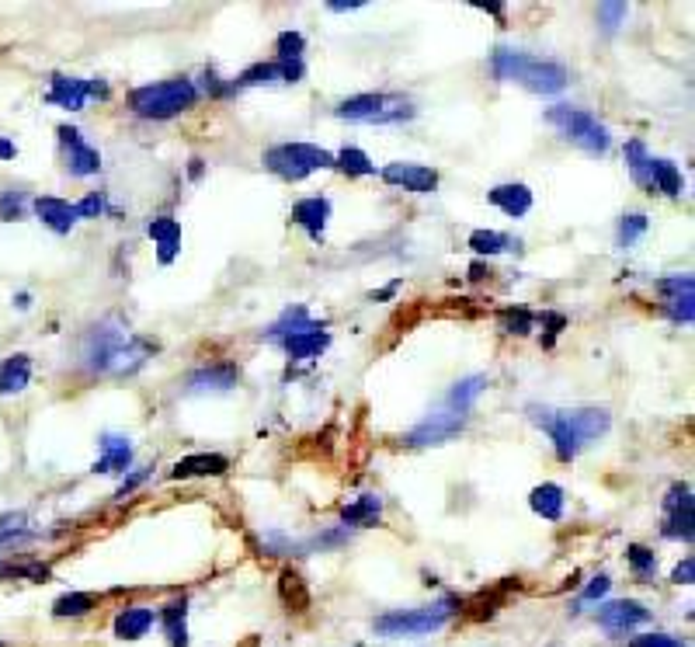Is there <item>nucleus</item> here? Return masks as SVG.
Wrapping results in <instances>:
<instances>
[{
  "instance_id": "1",
  "label": "nucleus",
  "mask_w": 695,
  "mask_h": 647,
  "mask_svg": "<svg viewBox=\"0 0 695 647\" xmlns=\"http://www.w3.org/2000/svg\"><path fill=\"white\" fill-rule=\"evenodd\" d=\"M153 345L136 338L126 324L119 321H101L91 327L84 341V366L98 376H133L150 359Z\"/></svg>"
},
{
  "instance_id": "2",
  "label": "nucleus",
  "mask_w": 695,
  "mask_h": 647,
  "mask_svg": "<svg viewBox=\"0 0 695 647\" xmlns=\"http://www.w3.org/2000/svg\"><path fill=\"white\" fill-rule=\"evenodd\" d=\"M529 418L553 439V449L563 463H570L588 442L602 439L612 428V414L605 407H574V411H553V407L529 404Z\"/></svg>"
},
{
  "instance_id": "3",
  "label": "nucleus",
  "mask_w": 695,
  "mask_h": 647,
  "mask_svg": "<svg viewBox=\"0 0 695 647\" xmlns=\"http://www.w3.org/2000/svg\"><path fill=\"white\" fill-rule=\"evenodd\" d=\"M490 70H494L497 81H515L529 87L532 94H560L570 81L563 63L539 60V56H529L522 49H497L490 56Z\"/></svg>"
},
{
  "instance_id": "4",
  "label": "nucleus",
  "mask_w": 695,
  "mask_h": 647,
  "mask_svg": "<svg viewBox=\"0 0 695 647\" xmlns=\"http://www.w3.org/2000/svg\"><path fill=\"white\" fill-rule=\"evenodd\" d=\"M456 606H459V599H442V602H431V606H417V609H393V613L376 616L372 630H376L379 637H386V641L428 637V634H438V630L452 620Z\"/></svg>"
},
{
  "instance_id": "5",
  "label": "nucleus",
  "mask_w": 695,
  "mask_h": 647,
  "mask_svg": "<svg viewBox=\"0 0 695 647\" xmlns=\"http://www.w3.org/2000/svg\"><path fill=\"white\" fill-rule=\"evenodd\" d=\"M195 101H199V87L188 81V77L146 84L129 94V108L136 115H143V119H174V115L188 112Z\"/></svg>"
},
{
  "instance_id": "6",
  "label": "nucleus",
  "mask_w": 695,
  "mask_h": 647,
  "mask_svg": "<svg viewBox=\"0 0 695 647\" xmlns=\"http://www.w3.org/2000/svg\"><path fill=\"white\" fill-rule=\"evenodd\" d=\"M546 122H550L553 129H560L563 140H570L574 147H581L584 154H591V157L609 154V147H612L609 129H605L591 112H584V108L553 105V108H546Z\"/></svg>"
},
{
  "instance_id": "7",
  "label": "nucleus",
  "mask_w": 695,
  "mask_h": 647,
  "mask_svg": "<svg viewBox=\"0 0 695 647\" xmlns=\"http://www.w3.org/2000/svg\"><path fill=\"white\" fill-rule=\"evenodd\" d=\"M414 101L404 98V94H355V98H345L334 115L348 122H376V126H393V122H407L414 119Z\"/></svg>"
},
{
  "instance_id": "8",
  "label": "nucleus",
  "mask_w": 695,
  "mask_h": 647,
  "mask_svg": "<svg viewBox=\"0 0 695 647\" xmlns=\"http://www.w3.org/2000/svg\"><path fill=\"white\" fill-rule=\"evenodd\" d=\"M265 167L285 181H303L313 171L334 167V154H327L324 147H313V143H282L265 154Z\"/></svg>"
},
{
  "instance_id": "9",
  "label": "nucleus",
  "mask_w": 695,
  "mask_h": 647,
  "mask_svg": "<svg viewBox=\"0 0 695 647\" xmlns=\"http://www.w3.org/2000/svg\"><path fill=\"white\" fill-rule=\"evenodd\" d=\"M695 505H692V487L689 484H671L668 498H664V526L661 536L668 540L692 543L695 536Z\"/></svg>"
},
{
  "instance_id": "10",
  "label": "nucleus",
  "mask_w": 695,
  "mask_h": 647,
  "mask_svg": "<svg viewBox=\"0 0 695 647\" xmlns=\"http://www.w3.org/2000/svg\"><path fill=\"white\" fill-rule=\"evenodd\" d=\"M463 425H466V414H456L452 407L438 404L435 411L407 435V446H442V442L456 439V435L463 432Z\"/></svg>"
},
{
  "instance_id": "11",
  "label": "nucleus",
  "mask_w": 695,
  "mask_h": 647,
  "mask_svg": "<svg viewBox=\"0 0 695 647\" xmlns=\"http://www.w3.org/2000/svg\"><path fill=\"white\" fill-rule=\"evenodd\" d=\"M91 98H108L105 81H80V77H53L46 101L49 105H60L67 112H80Z\"/></svg>"
},
{
  "instance_id": "12",
  "label": "nucleus",
  "mask_w": 695,
  "mask_h": 647,
  "mask_svg": "<svg viewBox=\"0 0 695 647\" xmlns=\"http://www.w3.org/2000/svg\"><path fill=\"white\" fill-rule=\"evenodd\" d=\"M650 620V609L636 599H616V602H605L598 606V627L612 637H623L629 630L643 627Z\"/></svg>"
},
{
  "instance_id": "13",
  "label": "nucleus",
  "mask_w": 695,
  "mask_h": 647,
  "mask_svg": "<svg viewBox=\"0 0 695 647\" xmlns=\"http://www.w3.org/2000/svg\"><path fill=\"white\" fill-rule=\"evenodd\" d=\"M56 136H60L63 150H67V171L73 174V178H91V174L101 171V154L84 140V136H80V129L60 126L56 129Z\"/></svg>"
},
{
  "instance_id": "14",
  "label": "nucleus",
  "mask_w": 695,
  "mask_h": 647,
  "mask_svg": "<svg viewBox=\"0 0 695 647\" xmlns=\"http://www.w3.org/2000/svg\"><path fill=\"white\" fill-rule=\"evenodd\" d=\"M306 67L303 63H254L251 70H244V74L233 81V91H244V87H265V84H296L303 81Z\"/></svg>"
},
{
  "instance_id": "15",
  "label": "nucleus",
  "mask_w": 695,
  "mask_h": 647,
  "mask_svg": "<svg viewBox=\"0 0 695 647\" xmlns=\"http://www.w3.org/2000/svg\"><path fill=\"white\" fill-rule=\"evenodd\" d=\"M383 181H386V185L407 188V192L428 195V192H435V188H438V171H435V167H428V164L397 161V164L383 167Z\"/></svg>"
},
{
  "instance_id": "16",
  "label": "nucleus",
  "mask_w": 695,
  "mask_h": 647,
  "mask_svg": "<svg viewBox=\"0 0 695 647\" xmlns=\"http://www.w3.org/2000/svg\"><path fill=\"white\" fill-rule=\"evenodd\" d=\"M278 345L285 348V355H289L292 362H310V359H317V355L327 352L331 334H327L324 324H313V327H306V331L292 334V338L278 341Z\"/></svg>"
},
{
  "instance_id": "17",
  "label": "nucleus",
  "mask_w": 695,
  "mask_h": 647,
  "mask_svg": "<svg viewBox=\"0 0 695 647\" xmlns=\"http://www.w3.org/2000/svg\"><path fill=\"white\" fill-rule=\"evenodd\" d=\"M240 380V369L223 362V366H206V369H195L188 376V394H226L233 390Z\"/></svg>"
},
{
  "instance_id": "18",
  "label": "nucleus",
  "mask_w": 695,
  "mask_h": 647,
  "mask_svg": "<svg viewBox=\"0 0 695 647\" xmlns=\"http://www.w3.org/2000/svg\"><path fill=\"white\" fill-rule=\"evenodd\" d=\"M129 463H133V442L115 432L101 435V456L94 463V474H126Z\"/></svg>"
},
{
  "instance_id": "19",
  "label": "nucleus",
  "mask_w": 695,
  "mask_h": 647,
  "mask_svg": "<svg viewBox=\"0 0 695 647\" xmlns=\"http://www.w3.org/2000/svg\"><path fill=\"white\" fill-rule=\"evenodd\" d=\"M327 220H331V199H324V195H310V199H299L292 206V223H299L313 241L324 237Z\"/></svg>"
},
{
  "instance_id": "20",
  "label": "nucleus",
  "mask_w": 695,
  "mask_h": 647,
  "mask_svg": "<svg viewBox=\"0 0 695 647\" xmlns=\"http://www.w3.org/2000/svg\"><path fill=\"white\" fill-rule=\"evenodd\" d=\"M150 237L153 247H157L160 265H171L181 251V223L174 216H157V220H150Z\"/></svg>"
},
{
  "instance_id": "21",
  "label": "nucleus",
  "mask_w": 695,
  "mask_h": 647,
  "mask_svg": "<svg viewBox=\"0 0 695 647\" xmlns=\"http://www.w3.org/2000/svg\"><path fill=\"white\" fill-rule=\"evenodd\" d=\"M230 470V460L226 456H216V453H195V456H185V460L174 463L171 477L174 481H188V477H219Z\"/></svg>"
},
{
  "instance_id": "22",
  "label": "nucleus",
  "mask_w": 695,
  "mask_h": 647,
  "mask_svg": "<svg viewBox=\"0 0 695 647\" xmlns=\"http://www.w3.org/2000/svg\"><path fill=\"white\" fill-rule=\"evenodd\" d=\"M490 202H494V206L501 209L504 216L518 220V216H525L532 209V188L522 185V181H511V185H497V188H490Z\"/></svg>"
},
{
  "instance_id": "23",
  "label": "nucleus",
  "mask_w": 695,
  "mask_h": 647,
  "mask_svg": "<svg viewBox=\"0 0 695 647\" xmlns=\"http://www.w3.org/2000/svg\"><path fill=\"white\" fill-rule=\"evenodd\" d=\"M35 216H39V220L46 223L53 234H70L73 223H77V209H73L70 202H63V199H53V195H42V199H35Z\"/></svg>"
},
{
  "instance_id": "24",
  "label": "nucleus",
  "mask_w": 695,
  "mask_h": 647,
  "mask_svg": "<svg viewBox=\"0 0 695 647\" xmlns=\"http://www.w3.org/2000/svg\"><path fill=\"white\" fill-rule=\"evenodd\" d=\"M157 623V613L150 606H129L115 616V637L119 641H139L150 634V627Z\"/></svg>"
},
{
  "instance_id": "25",
  "label": "nucleus",
  "mask_w": 695,
  "mask_h": 647,
  "mask_svg": "<svg viewBox=\"0 0 695 647\" xmlns=\"http://www.w3.org/2000/svg\"><path fill=\"white\" fill-rule=\"evenodd\" d=\"M32 380V359L28 355H7L0 362V397L21 394Z\"/></svg>"
},
{
  "instance_id": "26",
  "label": "nucleus",
  "mask_w": 695,
  "mask_h": 647,
  "mask_svg": "<svg viewBox=\"0 0 695 647\" xmlns=\"http://www.w3.org/2000/svg\"><path fill=\"white\" fill-rule=\"evenodd\" d=\"M164 623V634L171 647H188V599H174L157 616Z\"/></svg>"
},
{
  "instance_id": "27",
  "label": "nucleus",
  "mask_w": 695,
  "mask_h": 647,
  "mask_svg": "<svg viewBox=\"0 0 695 647\" xmlns=\"http://www.w3.org/2000/svg\"><path fill=\"white\" fill-rule=\"evenodd\" d=\"M484 390H487V376H466V380H459L456 387H452L449 394H445V401H442V404L470 418L473 404H477V397L484 394Z\"/></svg>"
},
{
  "instance_id": "28",
  "label": "nucleus",
  "mask_w": 695,
  "mask_h": 647,
  "mask_svg": "<svg viewBox=\"0 0 695 647\" xmlns=\"http://www.w3.org/2000/svg\"><path fill=\"white\" fill-rule=\"evenodd\" d=\"M379 515H383V498H379V494H362L358 501L345 505L341 519H345V526L369 529V526H376V522H379Z\"/></svg>"
},
{
  "instance_id": "29",
  "label": "nucleus",
  "mask_w": 695,
  "mask_h": 647,
  "mask_svg": "<svg viewBox=\"0 0 695 647\" xmlns=\"http://www.w3.org/2000/svg\"><path fill=\"white\" fill-rule=\"evenodd\" d=\"M563 487L560 484H539L536 491L529 494V505L536 515H543L546 522H560L563 519Z\"/></svg>"
},
{
  "instance_id": "30",
  "label": "nucleus",
  "mask_w": 695,
  "mask_h": 647,
  "mask_svg": "<svg viewBox=\"0 0 695 647\" xmlns=\"http://www.w3.org/2000/svg\"><path fill=\"white\" fill-rule=\"evenodd\" d=\"M650 188H654V192H664L668 199H678L685 188L682 171L671 161H664V157H654V161H650Z\"/></svg>"
},
{
  "instance_id": "31",
  "label": "nucleus",
  "mask_w": 695,
  "mask_h": 647,
  "mask_svg": "<svg viewBox=\"0 0 695 647\" xmlns=\"http://www.w3.org/2000/svg\"><path fill=\"white\" fill-rule=\"evenodd\" d=\"M313 324H317V321H313V317L306 314V307H299V303H296V307H289V310H285V314L278 317V321H275L272 327H268L265 338H268V341H275V345H278V341L292 338V334L306 331V327H313Z\"/></svg>"
},
{
  "instance_id": "32",
  "label": "nucleus",
  "mask_w": 695,
  "mask_h": 647,
  "mask_svg": "<svg viewBox=\"0 0 695 647\" xmlns=\"http://www.w3.org/2000/svg\"><path fill=\"white\" fill-rule=\"evenodd\" d=\"M650 161H654V157L647 154L643 140L626 143V167H629V174H633L636 185H643V188H650Z\"/></svg>"
},
{
  "instance_id": "33",
  "label": "nucleus",
  "mask_w": 695,
  "mask_h": 647,
  "mask_svg": "<svg viewBox=\"0 0 695 647\" xmlns=\"http://www.w3.org/2000/svg\"><path fill=\"white\" fill-rule=\"evenodd\" d=\"M94 606H98V599H94L91 592H67L53 602V613L60 616V620H67V616H87Z\"/></svg>"
},
{
  "instance_id": "34",
  "label": "nucleus",
  "mask_w": 695,
  "mask_h": 647,
  "mask_svg": "<svg viewBox=\"0 0 695 647\" xmlns=\"http://www.w3.org/2000/svg\"><path fill=\"white\" fill-rule=\"evenodd\" d=\"M470 247H473V254H504V251H511L515 247V241H511L508 234H497V230H473L470 234Z\"/></svg>"
},
{
  "instance_id": "35",
  "label": "nucleus",
  "mask_w": 695,
  "mask_h": 647,
  "mask_svg": "<svg viewBox=\"0 0 695 647\" xmlns=\"http://www.w3.org/2000/svg\"><path fill=\"white\" fill-rule=\"evenodd\" d=\"M334 167H341L351 178H365V174H376V164L369 161V154H362L358 147H345L334 157Z\"/></svg>"
},
{
  "instance_id": "36",
  "label": "nucleus",
  "mask_w": 695,
  "mask_h": 647,
  "mask_svg": "<svg viewBox=\"0 0 695 647\" xmlns=\"http://www.w3.org/2000/svg\"><path fill=\"white\" fill-rule=\"evenodd\" d=\"M629 18V4H623V0H605V4H598V25H602L605 35H616L619 28L626 25Z\"/></svg>"
},
{
  "instance_id": "37",
  "label": "nucleus",
  "mask_w": 695,
  "mask_h": 647,
  "mask_svg": "<svg viewBox=\"0 0 695 647\" xmlns=\"http://www.w3.org/2000/svg\"><path fill=\"white\" fill-rule=\"evenodd\" d=\"M303 49H306V39L299 32H282L275 39L278 63H303Z\"/></svg>"
},
{
  "instance_id": "38",
  "label": "nucleus",
  "mask_w": 695,
  "mask_h": 647,
  "mask_svg": "<svg viewBox=\"0 0 695 647\" xmlns=\"http://www.w3.org/2000/svg\"><path fill=\"white\" fill-rule=\"evenodd\" d=\"M647 230H650V220L643 213L623 216V223H619V247H633L643 234H647Z\"/></svg>"
},
{
  "instance_id": "39",
  "label": "nucleus",
  "mask_w": 695,
  "mask_h": 647,
  "mask_svg": "<svg viewBox=\"0 0 695 647\" xmlns=\"http://www.w3.org/2000/svg\"><path fill=\"white\" fill-rule=\"evenodd\" d=\"M692 303H695L692 293H685V296H664V314H668L675 324H692V317H695Z\"/></svg>"
},
{
  "instance_id": "40",
  "label": "nucleus",
  "mask_w": 695,
  "mask_h": 647,
  "mask_svg": "<svg viewBox=\"0 0 695 647\" xmlns=\"http://www.w3.org/2000/svg\"><path fill=\"white\" fill-rule=\"evenodd\" d=\"M626 561L629 567H633L640 578H650V574L657 571V557L650 554L647 547H640V543H633V547H626Z\"/></svg>"
},
{
  "instance_id": "41",
  "label": "nucleus",
  "mask_w": 695,
  "mask_h": 647,
  "mask_svg": "<svg viewBox=\"0 0 695 647\" xmlns=\"http://www.w3.org/2000/svg\"><path fill=\"white\" fill-rule=\"evenodd\" d=\"M532 324H536V317L529 310H504L501 314V331L508 334H529Z\"/></svg>"
},
{
  "instance_id": "42",
  "label": "nucleus",
  "mask_w": 695,
  "mask_h": 647,
  "mask_svg": "<svg viewBox=\"0 0 695 647\" xmlns=\"http://www.w3.org/2000/svg\"><path fill=\"white\" fill-rule=\"evenodd\" d=\"M73 209H77V220H94V216L105 213V199H101L98 192H91L87 199H80Z\"/></svg>"
},
{
  "instance_id": "43",
  "label": "nucleus",
  "mask_w": 695,
  "mask_h": 647,
  "mask_svg": "<svg viewBox=\"0 0 695 647\" xmlns=\"http://www.w3.org/2000/svg\"><path fill=\"white\" fill-rule=\"evenodd\" d=\"M629 647H689V644L678 641V637H671V634H643V637H633Z\"/></svg>"
},
{
  "instance_id": "44",
  "label": "nucleus",
  "mask_w": 695,
  "mask_h": 647,
  "mask_svg": "<svg viewBox=\"0 0 695 647\" xmlns=\"http://www.w3.org/2000/svg\"><path fill=\"white\" fill-rule=\"evenodd\" d=\"M21 213H25V206H21V195H14V192L0 195V216H4V220H21Z\"/></svg>"
},
{
  "instance_id": "45",
  "label": "nucleus",
  "mask_w": 695,
  "mask_h": 647,
  "mask_svg": "<svg viewBox=\"0 0 695 647\" xmlns=\"http://www.w3.org/2000/svg\"><path fill=\"white\" fill-rule=\"evenodd\" d=\"M609 588H612L609 574H598V578L591 581V585H588V588H584V592H581V602H595V599H602V595L609 592Z\"/></svg>"
},
{
  "instance_id": "46",
  "label": "nucleus",
  "mask_w": 695,
  "mask_h": 647,
  "mask_svg": "<svg viewBox=\"0 0 695 647\" xmlns=\"http://www.w3.org/2000/svg\"><path fill=\"white\" fill-rule=\"evenodd\" d=\"M671 581H675V585H692V581H695V561H692V557H685V561L675 567Z\"/></svg>"
},
{
  "instance_id": "47",
  "label": "nucleus",
  "mask_w": 695,
  "mask_h": 647,
  "mask_svg": "<svg viewBox=\"0 0 695 647\" xmlns=\"http://www.w3.org/2000/svg\"><path fill=\"white\" fill-rule=\"evenodd\" d=\"M206 91H209V94H216V98H223V94H237V91H233V81H230V84H223L216 74H212V70H206Z\"/></svg>"
},
{
  "instance_id": "48",
  "label": "nucleus",
  "mask_w": 695,
  "mask_h": 647,
  "mask_svg": "<svg viewBox=\"0 0 695 647\" xmlns=\"http://www.w3.org/2000/svg\"><path fill=\"white\" fill-rule=\"evenodd\" d=\"M146 477H150V470H136V474L129 477V481H122V487H119V498H126V494H133L136 487L146 481Z\"/></svg>"
},
{
  "instance_id": "49",
  "label": "nucleus",
  "mask_w": 695,
  "mask_h": 647,
  "mask_svg": "<svg viewBox=\"0 0 695 647\" xmlns=\"http://www.w3.org/2000/svg\"><path fill=\"white\" fill-rule=\"evenodd\" d=\"M14 157H18V147H14L11 140H4V136H0V161H14Z\"/></svg>"
},
{
  "instance_id": "50",
  "label": "nucleus",
  "mask_w": 695,
  "mask_h": 647,
  "mask_svg": "<svg viewBox=\"0 0 695 647\" xmlns=\"http://www.w3.org/2000/svg\"><path fill=\"white\" fill-rule=\"evenodd\" d=\"M14 536H18V526H4V529H0V547H4V543H11Z\"/></svg>"
},
{
  "instance_id": "51",
  "label": "nucleus",
  "mask_w": 695,
  "mask_h": 647,
  "mask_svg": "<svg viewBox=\"0 0 695 647\" xmlns=\"http://www.w3.org/2000/svg\"><path fill=\"white\" fill-rule=\"evenodd\" d=\"M480 11H487V14H494V18H504V7L501 4H477Z\"/></svg>"
},
{
  "instance_id": "52",
  "label": "nucleus",
  "mask_w": 695,
  "mask_h": 647,
  "mask_svg": "<svg viewBox=\"0 0 695 647\" xmlns=\"http://www.w3.org/2000/svg\"><path fill=\"white\" fill-rule=\"evenodd\" d=\"M188 174H192V178H202V161H199V157H195L192 167H188Z\"/></svg>"
},
{
  "instance_id": "53",
  "label": "nucleus",
  "mask_w": 695,
  "mask_h": 647,
  "mask_svg": "<svg viewBox=\"0 0 695 647\" xmlns=\"http://www.w3.org/2000/svg\"><path fill=\"white\" fill-rule=\"evenodd\" d=\"M362 4H331V11H358Z\"/></svg>"
},
{
  "instance_id": "54",
  "label": "nucleus",
  "mask_w": 695,
  "mask_h": 647,
  "mask_svg": "<svg viewBox=\"0 0 695 647\" xmlns=\"http://www.w3.org/2000/svg\"><path fill=\"white\" fill-rule=\"evenodd\" d=\"M0 647H4V644H0Z\"/></svg>"
}]
</instances>
